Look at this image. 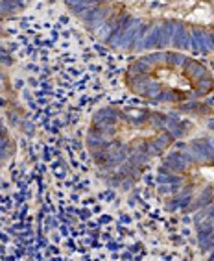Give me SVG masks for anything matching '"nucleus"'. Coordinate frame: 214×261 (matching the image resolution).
<instances>
[{
  "label": "nucleus",
  "mask_w": 214,
  "mask_h": 261,
  "mask_svg": "<svg viewBox=\"0 0 214 261\" xmlns=\"http://www.w3.org/2000/svg\"><path fill=\"white\" fill-rule=\"evenodd\" d=\"M126 82L135 95L170 106L199 100L212 91L209 70L179 52H157L135 60Z\"/></svg>",
  "instance_id": "nucleus-2"
},
{
  "label": "nucleus",
  "mask_w": 214,
  "mask_h": 261,
  "mask_svg": "<svg viewBox=\"0 0 214 261\" xmlns=\"http://www.w3.org/2000/svg\"><path fill=\"white\" fill-rule=\"evenodd\" d=\"M168 117L149 110L109 111L96 121L90 139L95 161L113 181L135 180L172 143Z\"/></svg>",
  "instance_id": "nucleus-1"
}]
</instances>
